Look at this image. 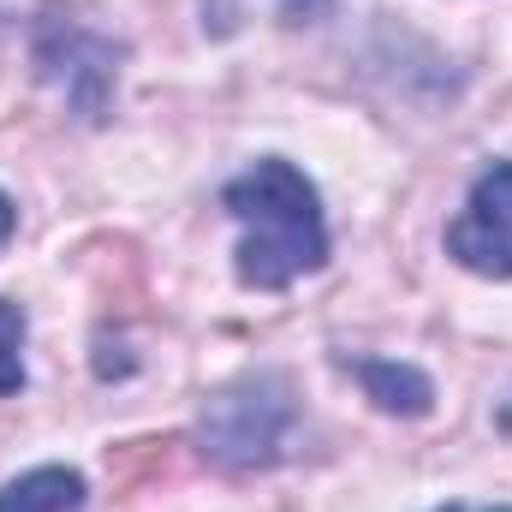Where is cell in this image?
<instances>
[{
	"mask_svg": "<svg viewBox=\"0 0 512 512\" xmlns=\"http://www.w3.org/2000/svg\"><path fill=\"white\" fill-rule=\"evenodd\" d=\"M227 215L245 227L233 274L251 292H286L292 280L328 268V215H322V191L310 185V173H298L286 155H262L239 179H227L221 191Z\"/></svg>",
	"mask_w": 512,
	"mask_h": 512,
	"instance_id": "1",
	"label": "cell"
},
{
	"mask_svg": "<svg viewBox=\"0 0 512 512\" xmlns=\"http://www.w3.org/2000/svg\"><path fill=\"white\" fill-rule=\"evenodd\" d=\"M292 423H298L292 382L280 370H251V376H239V382H227L221 393L203 399L197 447L221 471H268L286 459Z\"/></svg>",
	"mask_w": 512,
	"mask_h": 512,
	"instance_id": "2",
	"label": "cell"
},
{
	"mask_svg": "<svg viewBox=\"0 0 512 512\" xmlns=\"http://www.w3.org/2000/svg\"><path fill=\"white\" fill-rule=\"evenodd\" d=\"M36 72L48 84H60V96H66V108L78 120L96 126L108 114V102H114L120 48L102 42V36H90V30H78V24H48L42 42H36Z\"/></svg>",
	"mask_w": 512,
	"mask_h": 512,
	"instance_id": "3",
	"label": "cell"
},
{
	"mask_svg": "<svg viewBox=\"0 0 512 512\" xmlns=\"http://www.w3.org/2000/svg\"><path fill=\"white\" fill-rule=\"evenodd\" d=\"M352 376L364 387V399L376 411H387V417L417 423V417L435 411V382L417 364H399V358H352Z\"/></svg>",
	"mask_w": 512,
	"mask_h": 512,
	"instance_id": "4",
	"label": "cell"
},
{
	"mask_svg": "<svg viewBox=\"0 0 512 512\" xmlns=\"http://www.w3.org/2000/svg\"><path fill=\"white\" fill-rule=\"evenodd\" d=\"M90 483L72 465H36L0 489V512H84Z\"/></svg>",
	"mask_w": 512,
	"mask_h": 512,
	"instance_id": "5",
	"label": "cell"
},
{
	"mask_svg": "<svg viewBox=\"0 0 512 512\" xmlns=\"http://www.w3.org/2000/svg\"><path fill=\"white\" fill-rule=\"evenodd\" d=\"M447 256H453L465 274L512 280V227L477 221V215H459V221L447 227Z\"/></svg>",
	"mask_w": 512,
	"mask_h": 512,
	"instance_id": "6",
	"label": "cell"
},
{
	"mask_svg": "<svg viewBox=\"0 0 512 512\" xmlns=\"http://www.w3.org/2000/svg\"><path fill=\"white\" fill-rule=\"evenodd\" d=\"M465 215L495 221V227H512V161H495V167H483V173L471 179Z\"/></svg>",
	"mask_w": 512,
	"mask_h": 512,
	"instance_id": "7",
	"label": "cell"
},
{
	"mask_svg": "<svg viewBox=\"0 0 512 512\" xmlns=\"http://www.w3.org/2000/svg\"><path fill=\"white\" fill-rule=\"evenodd\" d=\"M24 387V310L0 298V399Z\"/></svg>",
	"mask_w": 512,
	"mask_h": 512,
	"instance_id": "8",
	"label": "cell"
},
{
	"mask_svg": "<svg viewBox=\"0 0 512 512\" xmlns=\"http://www.w3.org/2000/svg\"><path fill=\"white\" fill-rule=\"evenodd\" d=\"M280 6H286V18H322L334 0H280Z\"/></svg>",
	"mask_w": 512,
	"mask_h": 512,
	"instance_id": "9",
	"label": "cell"
},
{
	"mask_svg": "<svg viewBox=\"0 0 512 512\" xmlns=\"http://www.w3.org/2000/svg\"><path fill=\"white\" fill-rule=\"evenodd\" d=\"M12 227H18V209H12V197H6V191H0V245H6V239H12Z\"/></svg>",
	"mask_w": 512,
	"mask_h": 512,
	"instance_id": "10",
	"label": "cell"
},
{
	"mask_svg": "<svg viewBox=\"0 0 512 512\" xmlns=\"http://www.w3.org/2000/svg\"><path fill=\"white\" fill-rule=\"evenodd\" d=\"M435 512H512V507H459V501H447V507H435Z\"/></svg>",
	"mask_w": 512,
	"mask_h": 512,
	"instance_id": "11",
	"label": "cell"
}]
</instances>
